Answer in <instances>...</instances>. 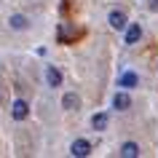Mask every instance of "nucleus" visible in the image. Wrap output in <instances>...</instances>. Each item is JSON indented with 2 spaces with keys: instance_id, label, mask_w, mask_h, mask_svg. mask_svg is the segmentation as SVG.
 <instances>
[{
  "instance_id": "0eeeda50",
  "label": "nucleus",
  "mask_w": 158,
  "mask_h": 158,
  "mask_svg": "<svg viewBox=\"0 0 158 158\" xmlns=\"http://www.w3.org/2000/svg\"><path fill=\"white\" fill-rule=\"evenodd\" d=\"M137 83H139L137 73H123V75H121V81H118V86H123V89H134Z\"/></svg>"
},
{
  "instance_id": "f03ea898",
  "label": "nucleus",
  "mask_w": 158,
  "mask_h": 158,
  "mask_svg": "<svg viewBox=\"0 0 158 158\" xmlns=\"http://www.w3.org/2000/svg\"><path fill=\"white\" fill-rule=\"evenodd\" d=\"M27 113H30V107H27V102H24V99H16V102H14V110H11V115L16 118V121H24Z\"/></svg>"
},
{
  "instance_id": "9b49d317",
  "label": "nucleus",
  "mask_w": 158,
  "mask_h": 158,
  "mask_svg": "<svg viewBox=\"0 0 158 158\" xmlns=\"http://www.w3.org/2000/svg\"><path fill=\"white\" fill-rule=\"evenodd\" d=\"M27 27H30L27 16H22V14H14L11 16V30H27Z\"/></svg>"
},
{
  "instance_id": "6e6552de",
  "label": "nucleus",
  "mask_w": 158,
  "mask_h": 158,
  "mask_svg": "<svg viewBox=\"0 0 158 158\" xmlns=\"http://www.w3.org/2000/svg\"><path fill=\"white\" fill-rule=\"evenodd\" d=\"M139 38H142V27L139 24H131L129 30H126V43H129V46H134Z\"/></svg>"
},
{
  "instance_id": "423d86ee",
  "label": "nucleus",
  "mask_w": 158,
  "mask_h": 158,
  "mask_svg": "<svg viewBox=\"0 0 158 158\" xmlns=\"http://www.w3.org/2000/svg\"><path fill=\"white\" fill-rule=\"evenodd\" d=\"M62 107L64 110H78L81 107V97H78V94H64V97H62Z\"/></svg>"
},
{
  "instance_id": "20e7f679",
  "label": "nucleus",
  "mask_w": 158,
  "mask_h": 158,
  "mask_svg": "<svg viewBox=\"0 0 158 158\" xmlns=\"http://www.w3.org/2000/svg\"><path fill=\"white\" fill-rule=\"evenodd\" d=\"M113 107H115V110H129V107H131L129 94H126V91H118V94H115V99H113Z\"/></svg>"
},
{
  "instance_id": "1a4fd4ad",
  "label": "nucleus",
  "mask_w": 158,
  "mask_h": 158,
  "mask_svg": "<svg viewBox=\"0 0 158 158\" xmlns=\"http://www.w3.org/2000/svg\"><path fill=\"white\" fill-rule=\"evenodd\" d=\"M107 121H110L107 113H97V115L91 118V126L97 129V131H105V129H107Z\"/></svg>"
},
{
  "instance_id": "9d476101",
  "label": "nucleus",
  "mask_w": 158,
  "mask_h": 158,
  "mask_svg": "<svg viewBox=\"0 0 158 158\" xmlns=\"http://www.w3.org/2000/svg\"><path fill=\"white\" fill-rule=\"evenodd\" d=\"M121 156L123 158H137L139 156V145H137V142H126L123 148H121Z\"/></svg>"
},
{
  "instance_id": "f257e3e1",
  "label": "nucleus",
  "mask_w": 158,
  "mask_h": 158,
  "mask_svg": "<svg viewBox=\"0 0 158 158\" xmlns=\"http://www.w3.org/2000/svg\"><path fill=\"white\" fill-rule=\"evenodd\" d=\"M70 153H73L75 158H86L91 153V142L89 139H75L73 145H70Z\"/></svg>"
},
{
  "instance_id": "f8f14e48",
  "label": "nucleus",
  "mask_w": 158,
  "mask_h": 158,
  "mask_svg": "<svg viewBox=\"0 0 158 158\" xmlns=\"http://www.w3.org/2000/svg\"><path fill=\"white\" fill-rule=\"evenodd\" d=\"M150 8H153V11H158V0H150Z\"/></svg>"
},
{
  "instance_id": "7ed1b4c3",
  "label": "nucleus",
  "mask_w": 158,
  "mask_h": 158,
  "mask_svg": "<svg viewBox=\"0 0 158 158\" xmlns=\"http://www.w3.org/2000/svg\"><path fill=\"white\" fill-rule=\"evenodd\" d=\"M107 22H110V27H113V30H123V27H126V16L121 14V11H110Z\"/></svg>"
},
{
  "instance_id": "39448f33",
  "label": "nucleus",
  "mask_w": 158,
  "mask_h": 158,
  "mask_svg": "<svg viewBox=\"0 0 158 158\" xmlns=\"http://www.w3.org/2000/svg\"><path fill=\"white\" fill-rule=\"evenodd\" d=\"M46 81H48L51 89H56V86H62V75H59L56 67H46Z\"/></svg>"
}]
</instances>
